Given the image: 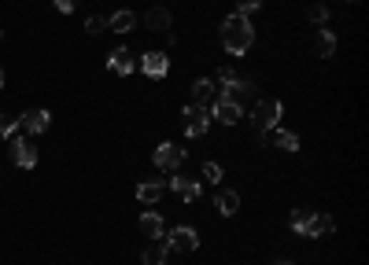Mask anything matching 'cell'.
Returning <instances> with one entry per match:
<instances>
[{"mask_svg": "<svg viewBox=\"0 0 369 265\" xmlns=\"http://www.w3.org/2000/svg\"><path fill=\"white\" fill-rule=\"evenodd\" d=\"M141 71H144L148 78H156V81L166 78V74H170V56H166V52H144V56H141Z\"/></svg>", "mask_w": 369, "mask_h": 265, "instance_id": "7", "label": "cell"}, {"mask_svg": "<svg viewBox=\"0 0 369 265\" xmlns=\"http://www.w3.org/2000/svg\"><path fill=\"white\" fill-rule=\"evenodd\" d=\"M218 78H222V93H226L236 107H241V110H244V103H251V100H255V85H251V81H244L241 74L233 71V66H222Z\"/></svg>", "mask_w": 369, "mask_h": 265, "instance_id": "2", "label": "cell"}, {"mask_svg": "<svg viewBox=\"0 0 369 265\" xmlns=\"http://www.w3.org/2000/svg\"><path fill=\"white\" fill-rule=\"evenodd\" d=\"M11 159H15V166L34 170L37 166V147L30 140H23V137H11Z\"/></svg>", "mask_w": 369, "mask_h": 265, "instance_id": "8", "label": "cell"}, {"mask_svg": "<svg viewBox=\"0 0 369 265\" xmlns=\"http://www.w3.org/2000/svg\"><path fill=\"white\" fill-rule=\"evenodd\" d=\"M258 4H263V0H236V11H244V15H248V11H255Z\"/></svg>", "mask_w": 369, "mask_h": 265, "instance_id": "28", "label": "cell"}, {"mask_svg": "<svg viewBox=\"0 0 369 265\" xmlns=\"http://www.w3.org/2000/svg\"><path fill=\"white\" fill-rule=\"evenodd\" d=\"M163 195H166V185H163V181H141V185H137V199H141V203H159Z\"/></svg>", "mask_w": 369, "mask_h": 265, "instance_id": "15", "label": "cell"}, {"mask_svg": "<svg viewBox=\"0 0 369 265\" xmlns=\"http://www.w3.org/2000/svg\"><path fill=\"white\" fill-rule=\"evenodd\" d=\"M141 232L148 239H159L163 236V217L159 214H141Z\"/></svg>", "mask_w": 369, "mask_h": 265, "instance_id": "21", "label": "cell"}, {"mask_svg": "<svg viewBox=\"0 0 369 265\" xmlns=\"http://www.w3.org/2000/svg\"><path fill=\"white\" fill-rule=\"evenodd\" d=\"M214 207H218V214H236V210H241V195H236V192H218V195H214Z\"/></svg>", "mask_w": 369, "mask_h": 265, "instance_id": "17", "label": "cell"}, {"mask_svg": "<svg viewBox=\"0 0 369 265\" xmlns=\"http://www.w3.org/2000/svg\"><path fill=\"white\" fill-rule=\"evenodd\" d=\"M181 125H185V132H188V137H203V132L211 129V110H207V107H200V103L185 107Z\"/></svg>", "mask_w": 369, "mask_h": 265, "instance_id": "3", "label": "cell"}, {"mask_svg": "<svg viewBox=\"0 0 369 265\" xmlns=\"http://www.w3.org/2000/svg\"><path fill=\"white\" fill-rule=\"evenodd\" d=\"M251 118H255V129H258V132L273 129V125L280 122V100H258Z\"/></svg>", "mask_w": 369, "mask_h": 265, "instance_id": "4", "label": "cell"}, {"mask_svg": "<svg viewBox=\"0 0 369 265\" xmlns=\"http://www.w3.org/2000/svg\"><path fill=\"white\" fill-rule=\"evenodd\" d=\"M107 71L118 74V78H126V74H133V71H137V59L129 56V48H115L111 56H107Z\"/></svg>", "mask_w": 369, "mask_h": 265, "instance_id": "12", "label": "cell"}, {"mask_svg": "<svg viewBox=\"0 0 369 265\" xmlns=\"http://www.w3.org/2000/svg\"><path fill=\"white\" fill-rule=\"evenodd\" d=\"M273 265H288V261H273Z\"/></svg>", "mask_w": 369, "mask_h": 265, "instance_id": "31", "label": "cell"}, {"mask_svg": "<svg viewBox=\"0 0 369 265\" xmlns=\"http://www.w3.org/2000/svg\"><path fill=\"white\" fill-rule=\"evenodd\" d=\"M314 52H318L321 59H329V56L336 52V33H329V30H321V33H318V41H314Z\"/></svg>", "mask_w": 369, "mask_h": 265, "instance_id": "22", "label": "cell"}, {"mask_svg": "<svg viewBox=\"0 0 369 265\" xmlns=\"http://www.w3.org/2000/svg\"><path fill=\"white\" fill-rule=\"evenodd\" d=\"M0 88H4V71H0Z\"/></svg>", "mask_w": 369, "mask_h": 265, "instance_id": "30", "label": "cell"}, {"mask_svg": "<svg viewBox=\"0 0 369 265\" xmlns=\"http://www.w3.org/2000/svg\"><path fill=\"white\" fill-rule=\"evenodd\" d=\"M333 229H336L333 214H310L299 236H310V239H318V236H333Z\"/></svg>", "mask_w": 369, "mask_h": 265, "instance_id": "10", "label": "cell"}, {"mask_svg": "<svg viewBox=\"0 0 369 265\" xmlns=\"http://www.w3.org/2000/svg\"><path fill=\"white\" fill-rule=\"evenodd\" d=\"M307 217H310V210H292V214H288V229H292V232H303Z\"/></svg>", "mask_w": 369, "mask_h": 265, "instance_id": "23", "label": "cell"}, {"mask_svg": "<svg viewBox=\"0 0 369 265\" xmlns=\"http://www.w3.org/2000/svg\"><path fill=\"white\" fill-rule=\"evenodd\" d=\"M211 115L218 118V122H226V125H236V122L244 118V110L236 107V103H233L226 93H222V96H214V103H211Z\"/></svg>", "mask_w": 369, "mask_h": 265, "instance_id": "6", "label": "cell"}, {"mask_svg": "<svg viewBox=\"0 0 369 265\" xmlns=\"http://www.w3.org/2000/svg\"><path fill=\"white\" fill-rule=\"evenodd\" d=\"M351 4H355V0H351Z\"/></svg>", "mask_w": 369, "mask_h": 265, "instance_id": "32", "label": "cell"}, {"mask_svg": "<svg viewBox=\"0 0 369 265\" xmlns=\"http://www.w3.org/2000/svg\"><path fill=\"white\" fill-rule=\"evenodd\" d=\"M170 188L178 192V195L185 199V203H192V199L200 195V185H196V181H185V177H173V181H170Z\"/></svg>", "mask_w": 369, "mask_h": 265, "instance_id": "20", "label": "cell"}, {"mask_svg": "<svg viewBox=\"0 0 369 265\" xmlns=\"http://www.w3.org/2000/svg\"><path fill=\"white\" fill-rule=\"evenodd\" d=\"M185 162V147L181 144H159L156 147V166L159 170H178Z\"/></svg>", "mask_w": 369, "mask_h": 265, "instance_id": "9", "label": "cell"}, {"mask_svg": "<svg viewBox=\"0 0 369 265\" xmlns=\"http://www.w3.org/2000/svg\"><path fill=\"white\" fill-rule=\"evenodd\" d=\"M15 129H19V118L0 115V137H15Z\"/></svg>", "mask_w": 369, "mask_h": 265, "instance_id": "25", "label": "cell"}, {"mask_svg": "<svg viewBox=\"0 0 369 265\" xmlns=\"http://www.w3.org/2000/svg\"><path fill=\"white\" fill-rule=\"evenodd\" d=\"M144 26H148V30H170V11H166L163 4L148 8V15H144Z\"/></svg>", "mask_w": 369, "mask_h": 265, "instance_id": "16", "label": "cell"}, {"mask_svg": "<svg viewBox=\"0 0 369 265\" xmlns=\"http://www.w3.org/2000/svg\"><path fill=\"white\" fill-rule=\"evenodd\" d=\"M56 8H59L63 15H71V11H74V0H56Z\"/></svg>", "mask_w": 369, "mask_h": 265, "instance_id": "29", "label": "cell"}, {"mask_svg": "<svg viewBox=\"0 0 369 265\" xmlns=\"http://www.w3.org/2000/svg\"><path fill=\"white\" fill-rule=\"evenodd\" d=\"M107 26H111L115 33H129L137 26V15L129 11V8H122V11H115V15H107Z\"/></svg>", "mask_w": 369, "mask_h": 265, "instance_id": "14", "label": "cell"}, {"mask_svg": "<svg viewBox=\"0 0 369 265\" xmlns=\"http://www.w3.org/2000/svg\"><path fill=\"white\" fill-rule=\"evenodd\" d=\"M214 96H218V93H214V81H196V85H192V100H196L200 107H211Z\"/></svg>", "mask_w": 369, "mask_h": 265, "instance_id": "18", "label": "cell"}, {"mask_svg": "<svg viewBox=\"0 0 369 265\" xmlns=\"http://www.w3.org/2000/svg\"><path fill=\"white\" fill-rule=\"evenodd\" d=\"M325 19H329V8H325V4H314V8H310V22H314V26H321Z\"/></svg>", "mask_w": 369, "mask_h": 265, "instance_id": "27", "label": "cell"}, {"mask_svg": "<svg viewBox=\"0 0 369 265\" xmlns=\"http://www.w3.org/2000/svg\"><path fill=\"white\" fill-rule=\"evenodd\" d=\"M107 30V19L103 15H89L85 19V33H103Z\"/></svg>", "mask_w": 369, "mask_h": 265, "instance_id": "24", "label": "cell"}, {"mask_svg": "<svg viewBox=\"0 0 369 265\" xmlns=\"http://www.w3.org/2000/svg\"><path fill=\"white\" fill-rule=\"evenodd\" d=\"M258 144H273V147H285V151H299V137L295 132H288V129H266L263 137H258Z\"/></svg>", "mask_w": 369, "mask_h": 265, "instance_id": "11", "label": "cell"}, {"mask_svg": "<svg viewBox=\"0 0 369 265\" xmlns=\"http://www.w3.org/2000/svg\"><path fill=\"white\" fill-rule=\"evenodd\" d=\"M251 41H255V30H251V19L244 11H236L222 22V48L229 56H244L251 48Z\"/></svg>", "mask_w": 369, "mask_h": 265, "instance_id": "1", "label": "cell"}, {"mask_svg": "<svg viewBox=\"0 0 369 265\" xmlns=\"http://www.w3.org/2000/svg\"><path fill=\"white\" fill-rule=\"evenodd\" d=\"M166 251H170V247H166V239L159 236V239L144 251V265H166Z\"/></svg>", "mask_w": 369, "mask_h": 265, "instance_id": "19", "label": "cell"}, {"mask_svg": "<svg viewBox=\"0 0 369 265\" xmlns=\"http://www.w3.org/2000/svg\"><path fill=\"white\" fill-rule=\"evenodd\" d=\"M203 177H207L211 185H218V181H222V166H218V162H207V166H203Z\"/></svg>", "mask_w": 369, "mask_h": 265, "instance_id": "26", "label": "cell"}, {"mask_svg": "<svg viewBox=\"0 0 369 265\" xmlns=\"http://www.w3.org/2000/svg\"><path fill=\"white\" fill-rule=\"evenodd\" d=\"M49 125H52L49 110H30V115L19 118V129H15V132H45Z\"/></svg>", "mask_w": 369, "mask_h": 265, "instance_id": "13", "label": "cell"}, {"mask_svg": "<svg viewBox=\"0 0 369 265\" xmlns=\"http://www.w3.org/2000/svg\"><path fill=\"white\" fill-rule=\"evenodd\" d=\"M166 247H170V251H196V247H200V232L188 229V225H178V229H170Z\"/></svg>", "mask_w": 369, "mask_h": 265, "instance_id": "5", "label": "cell"}]
</instances>
